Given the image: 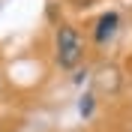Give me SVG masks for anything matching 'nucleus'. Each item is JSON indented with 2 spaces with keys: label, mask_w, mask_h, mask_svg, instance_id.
Returning <instances> with one entry per match:
<instances>
[{
  "label": "nucleus",
  "mask_w": 132,
  "mask_h": 132,
  "mask_svg": "<svg viewBox=\"0 0 132 132\" xmlns=\"http://www.w3.org/2000/svg\"><path fill=\"white\" fill-rule=\"evenodd\" d=\"M81 51H84V42H81V36H78V30L69 27V24L57 27V63H60V69L78 66Z\"/></svg>",
  "instance_id": "1"
},
{
  "label": "nucleus",
  "mask_w": 132,
  "mask_h": 132,
  "mask_svg": "<svg viewBox=\"0 0 132 132\" xmlns=\"http://www.w3.org/2000/svg\"><path fill=\"white\" fill-rule=\"evenodd\" d=\"M114 30H117V15L114 12H105V15L96 21V33H93V36H96V42H105V39L114 36Z\"/></svg>",
  "instance_id": "2"
}]
</instances>
